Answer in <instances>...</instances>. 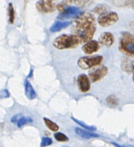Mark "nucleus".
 Returning <instances> with one entry per match:
<instances>
[{"label": "nucleus", "instance_id": "nucleus-8", "mask_svg": "<svg viewBox=\"0 0 134 147\" xmlns=\"http://www.w3.org/2000/svg\"><path fill=\"white\" fill-rule=\"evenodd\" d=\"M108 73V67L101 66L100 67L94 68L93 69H92L89 73V76H90V79L93 82H96L102 80L104 77H106Z\"/></svg>", "mask_w": 134, "mask_h": 147}, {"label": "nucleus", "instance_id": "nucleus-26", "mask_svg": "<svg viewBox=\"0 0 134 147\" xmlns=\"http://www.w3.org/2000/svg\"><path fill=\"white\" fill-rule=\"evenodd\" d=\"M131 70H132L133 72V80L134 82V62L131 63Z\"/></svg>", "mask_w": 134, "mask_h": 147}, {"label": "nucleus", "instance_id": "nucleus-30", "mask_svg": "<svg viewBox=\"0 0 134 147\" xmlns=\"http://www.w3.org/2000/svg\"><path fill=\"white\" fill-rule=\"evenodd\" d=\"M61 147H69V146H62Z\"/></svg>", "mask_w": 134, "mask_h": 147}, {"label": "nucleus", "instance_id": "nucleus-23", "mask_svg": "<svg viewBox=\"0 0 134 147\" xmlns=\"http://www.w3.org/2000/svg\"><path fill=\"white\" fill-rule=\"evenodd\" d=\"M92 1L93 0H74V2H75V4H77L79 7L86 6V5L91 3Z\"/></svg>", "mask_w": 134, "mask_h": 147}, {"label": "nucleus", "instance_id": "nucleus-12", "mask_svg": "<svg viewBox=\"0 0 134 147\" xmlns=\"http://www.w3.org/2000/svg\"><path fill=\"white\" fill-rule=\"evenodd\" d=\"M75 133L78 136H79L81 138H84V139H91V138L100 137V135H98V134L92 133L87 130L81 129L80 128H76Z\"/></svg>", "mask_w": 134, "mask_h": 147}, {"label": "nucleus", "instance_id": "nucleus-28", "mask_svg": "<svg viewBox=\"0 0 134 147\" xmlns=\"http://www.w3.org/2000/svg\"><path fill=\"white\" fill-rule=\"evenodd\" d=\"M32 69H31V70H30V72L29 76H28V78H30V77H32Z\"/></svg>", "mask_w": 134, "mask_h": 147}, {"label": "nucleus", "instance_id": "nucleus-7", "mask_svg": "<svg viewBox=\"0 0 134 147\" xmlns=\"http://www.w3.org/2000/svg\"><path fill=\"white\" fill-rule=\"evenodd\" d=\"M83 12H81L79 8L77 7L69 6L65 8L59 15L58 16V19L60 20H66V19H71V18H77V17L81 15Z\"/></svg>", "mask_w": 134, "mask_h": 147}, {"label": "nucleus", "instance_id": "nucleus-11", "mask_svg": "<svg viewBox=\"0 0 134 147\" xmlns=\"http://www.w3.org/2000/svg\"><path fill=\"white\" fill-rule=\"evenodd\" d=\"M114 41H115V38L111 32H105L100 37V43L107 47H110L114 43Z\"/></svg>", "mask_w": 134, "mask_h": 147}, {"label": "nucleus", "instance_id": "nucleus-9", "mask_svg": "<svg viewBox=\"0 0 134 147\" xmlns=\"http://www.w3.org/2000/svg\"><path fill=\"white\" fill-rule=\"evenodd\" d=\"M77 85H78L79 90L81 92L85 93L90 91V81L88 76H87L84 74H79L77 77Z\"/></svg>", "mask_w": 134, "mask_h": 147}, {"label": "nucleus", "instance_id": "nucleus-10", "mask_svg": "<svg viewBox=\"0 0 134 147\" xmlns=\"http://www.w3.org/2000/svg\"><path fill=\"white\" fill-rule=\"evenodd\" d=\"M100 49V44L97 40H91L87 42L81 48V50L85 54L90 55L95 53Z\"/></svg>", "mask_w": 134, "mask_h": 147}, {"label": "nucleus", "instance_id": "nucleus-19", "mask_svg": "<svg viewBox=\"0 0 134 147\" xmlns=\"http://www.w3.org/2000/svg\"><path fill=\"white\" fill-rule=\"evenodd\" d=\"M8 12H9V22L12 24L15 21V10H14L13 5L12 3L9 4L8 6Z\"/></svg>", "mask_w": 134, "mask_h": 147}, {"label": "nucleus", "instance_id": "nucleus-18", "mask_svg": "<svg viewBox=\"0 0 134 147\" xmlns=\"http://www.w3.org/2000/svg\"><path fill=\"white\" fill-rule=\"evenodd\" d=\"M32 119L30 118V117H21L20 118V120L18 121V127L20 128L22 127V125H25L26 124L30 123H32Z\"/></svg>", "mask_w": 134, "mask_h": 147}, {"label": "nucleus", "instance_id": "nucleus-5", "mask_svg": "<svg viewBox=\"0 0 134 147\" xmlns=\"http://www.w3.org/2000/svg\"><path fill=\"white\" fill-rule=\"evenodd\" d=\"M121 50L126 53L134 56V36L131 34H124L120 43Z\"/></svg>", "mask_w": 134, "mask_h": 147}, {"label": "nucleus", "instance_id": "nucleus-14", "mask_svg": "<svg viewBox=\"0 0 134 147\" xmlns=\"http://www.w3.org/2000/svg\"><path fill=\"white\" fill-rule=\"evenodd\" d=\"M25 90L26 97L29 100H33L36 97V93L35 92L34 89L32 87V84H30L28 80H25Z\"/></svg>", "mask_w": 134, "mask_h": 147}, {"label": "nucleus", "instance_id": "nucleus-27", "mask_svg": "<svg viewBox=\"0 0 134 147\" xmlns=\"http://www.w3.org/2000/svg\"><path fill=\"white\" fill-rule=\"evenodd\" d=\"M112 145L115 146V147H123V146H121V145H119V144H116V143H115V142H112Z\"/></svg>", "mask_w": 134, "mask_h": 147}, {"label": "nucleus", "instance_id": "nucleus-6", "mask_svg": "<svg viewBox=\"0 0 134 147\" xmlns=\"http://www.w3.org/2000/svg\"><path fill=\"white\" fill-rule=\"evenodd\" d=\"M36 9L43 13H51L56 7V0H38L36 4Z\"/></svg>", "mask_w": 134, "mask_h": 147}, {"label": "nucleus", "instance_id": "nucleus-15", "mask_svg": "<svg viewBox=\"0 0 134 147\" xmlns=\"http://www.w3.org/2000/svg\"><path fill=\"white\" fill-rule=\"evenodd\" d=\"M43 121H44V123H45V124H46V126H47L48 128L51 130V131H54V132L59 131V125H58L56 123H54L53 121H52L51 120L48 119V118H43Z\"/></svg>", "mask_w": 134, "mask_h": 147}, {"label": "nucleus", "instance_id": "nucleus-21", "mask_svg": "<svg viewBox=\"0 0 134 147\" xmlns=\"http://www.w3.org/2000/svg\"><path fill=\"white\" fill-rule=\"evenodd\" d=\"M53 144V141L49 137H43L40 142V147H46L48 146H50Z\"/></svg>", "mask_w": 134, "mask_h": 147}, {"label": "nucleus", "instance_id": "nucleus-3", "mask_svg": "<svg viewBox=\"0 0 134 147\" xmlns=\"http://www.w3.org/2000/svg\"><path fill=\"white\" fill-rule=\"evenodd\" d=\"M103 61L102 56H84L79 59L78 66L81 69H88L91 68L99 66Z\"/></svg>", "mask_w": 134, "mask_h": 147}, {"label": "nucleus", "instance_id": "nucleus-24", "mask_svg": "<svg viewBox=\"0 0 134 147\" xmlns=\"http://www.w3.org/2000/svg\"><path fill=\"white\" fill-rule=\"evenodd\" d=\"M9 93L8 92V90H3L1 91V97L2 98H5V97H9Z\"/></svg>", "mask_w": 134, "mask_h": 147}, {"label": "nucleus", "instance_id": "nucleus-13", "mask_svg": "<svg viewBox=\"0 0 134 147\" xmlns=\"http://www.w3.org/2000/svg\"><path fill=\"white\" fill-rule=\"evenodd\" d=\"M71 24V22L69 21H66V22H61V21H56L55 22L53 25H51L50 28L51 32H59V31L61 30L64 29V28H67Z\"/></svg>", "mask_w": 134, "mask_h": 147}, {"label": "nucleus", "instance_id": "nucleus-17", "mask_svg": "<svg viewBox=\"0 0 134 147\" xmlns=\"http://www.w3.org/2000/svg\"><path fill=\"white\" fill-rule=\"evenodd\" d=\"M71 119H72L73 121H74V122L77 123L78 125H81V126L82 127V128H84L85 130H87V131H95V130H96L95 127L92 126V125H87V124L84 123V122H81V121H79V120L76 119V118H74V117H71Z\"/></svg>", "mask_w": 134, "mask_h": 147}, {"label": "nucleus", "instance_id": "nucleus-22", "mask_svg": "<svg viewBox=\"0 0 134 147\" xmlns=\"http://www.w3.org/2000/svg\"><path fill=\"white\" fill-rule=\"evenodd\" d=\"M107 9H108V7L105 5H100L94 8V11L96 12V13H104V12H107Z\"/></svg>", "mask_w": 134, "mask_h": 147}, {"label": "nucleus", "instance_id": "nucleus-29", "mask_svg": "<svg viewBox=\"0 0 134 147\" xmlns=\"http://www.w3.org/2000/svg\"><path fill=\"white\" fill-rule=\"evenodd\" d=\"M123 147H134L133 145H124Z\"/></svg>", "mask_w": 134, "mask_h": 147}, {"label": "nucleus", "instance_id": "nucleus-2", "mask_svg": "<svg viewBox=\"0 0 134 147\" xmlns=\"http://www.w3.org/2000/svg\"><path fill=\"white\" fill-rule=\"evenodd\" d=\"M80 41L74 35H61L53 40V46L58 49H66L74 48L80 44Z\"/></svg>", "mask_w": 134, "mask_h": 147}, {"label": "nucleus", "instance_id": "nucleus-1", "mask_svg": "<svg viewBox=\"0 0 134 147\" xmlns=\"http://www.w3.org/2000/svg\"><path fill=\"white\" fill-rule=\"evenodd\" d=\"M71 31L81 43L91 40L96 31L94 17L91 13L83 12L76 18Z\"/></svg>", "mask_w": 134, "mask_h": 147}, {"label": "nucleus", "instance_id": "nucleus-4", "mask_svg": "<svg viewBox=\"0 0 134 147\" xmlns=\"http://www.w3.org/2000/svg\"><path fill=\"white\" fill-rule=\"evenodd\" d=\"M119 17L118 15L115 12H105L104 13L100 14L98 17L97 22L100 26L105 28V27L110 26L118 22Z\"/></svg>", "mask_w": 134, "mask_h": 147}, {"label": "nucleus", "instance_id": "nucleus-16", "mask_svg": "<svg viewBox=\"0 0 134 147\" xmlns=\"http://www.w3.org/2000/svg\"><path fill=\"white\" fill-rule=\"evenodd\" d=\"M106 103L110 106V107H115L118 106V100L115 95H110L108 98L106 99Z\"/></svg>", "mask_w": 134, "mask_h": 147}, {"label": "nucleus", "instance_id": "nucleus-20", "mask_svg": "<svg viewBox=\"0 0 134 147\" xmlns=\"http://www.w3.org/2000/svg\"><path fill=\"white\" fill-rule=\"evenodd\" d=\"M54 138H56V140H57L58 141H61V142H65V141H68L69 138L67 137V136H66L65 134H63V133L61 132H57L54 134Z\"/></svg>", "mask_w": 134, "mask_h": 147}, {"label": "nucleus", "instance_id": "nucleus-25", "mask_svg": "<svg viewBox=\"0 0 134 147\" xmlns=\"http://www.w3.org/2000/svg\"><path fill=\"white\" fill-rule=\"evenodd\" d=\"M21 118V115H15V116H14L13 118H12V119H11V122L12 123H18V121L20 120V118Z\"/></svg>", "mask_w": 134, "mask_h": 147}]
</instances>
